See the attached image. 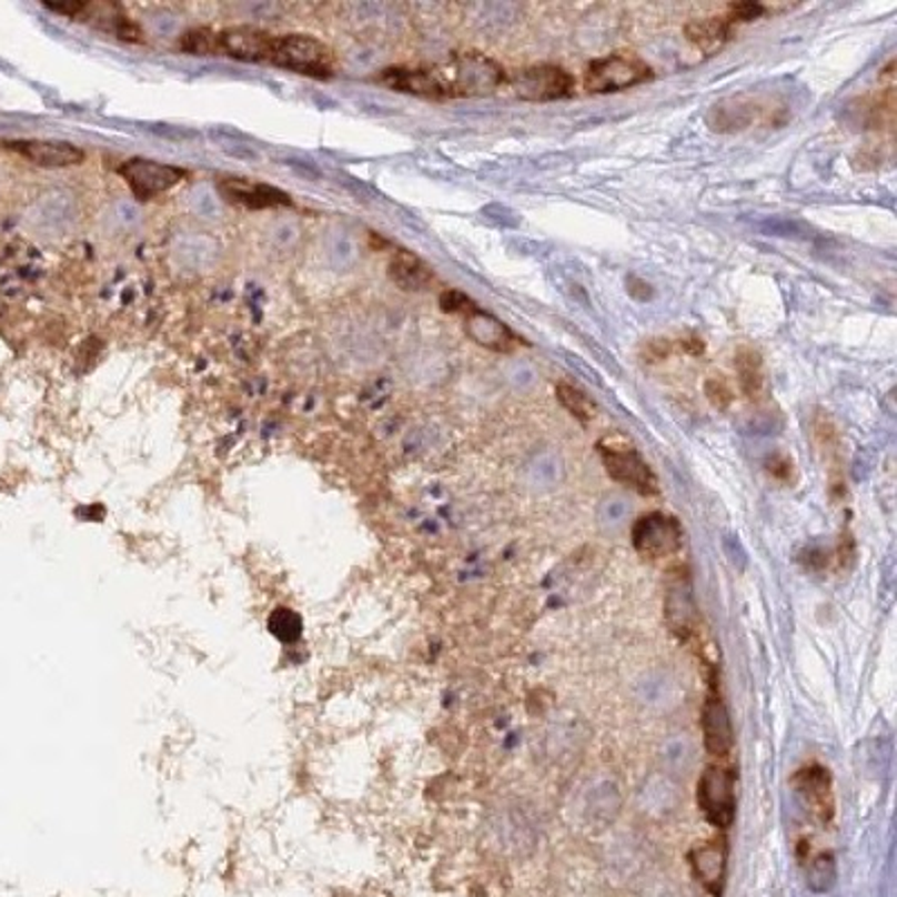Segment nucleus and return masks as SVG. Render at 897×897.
<instances>
[{"label": "nucleus", "mask_w": 897, "mask_h": 897, "mask_svg": "<svg viewBox=\"0 0 897 897\" xmlns=\"http://www.w3.org/2000/svg\"><path fill=\"white\" fill-rule=\"evenodd\" d=\"M218 57H232L248 63H270L274 37L252 26H234L215 32Z\"/></svg>", "instance_id": "9b49d317"}, {"label": "nucleus", "mask_w": 897, "mask_h": 897, "mask_svg": "<svg viewBox=\"0 0 897 897\" xmlns=\"http://www.w3.org/2000/svg\"><path fill=\"white\" fill-rule=\"evenodd\" d=\"M673 353H678L676 342H671V340H648V342L642 344L639 357H642L644 364H659V362L668 360Z\"/></svg>", "instance_id": "393cba45"}, {"label": "nucleus", "mask_w": 897, "mask_h": 897, "mask_svg": "<svg viewBox=\"0 0 897 897\" xmlns=\"http://www.w3.org/2000/svg\"><path fill=\"white\" fill-rule=\"evenodd\" d=\"M676 351L685 353V355H692V357H698V355L705 353V344H703L701 336H687V340L676 342Z\"/></svg>", "instance_id": "c756f323"}, {"label": "nucleus", "mask_w": 897, "mask_h": 897, "mask_svg": "<svg viewBox=\"0 0 897 897\" xmlns=\"http://www.w3.org/2000/svg\"><path fill=\"white\" fill-rule=\"evenodd\" d=\"M440 308L444 310V312H448V314H463V316H467L474 308H478L467 294H463V292H458V290H446V292H442V296H440Z\"/></svg>", "instance_id": "a878e982"}, {"label": "nucleus", "mask_w": 897, "mask_h": 897, "mask_svg": "<svg viewBox=\"0 0 897 897\" xmlns=\"http://www.w3.org/2000/svg\"><path fill=\"white\" fill-rule=\"evenodd\" d=\"M218 191L224 200L245 209H274L292 204L288 191L265 182H254L250 178H220Z\"/></svg>", "instance_id": "f8f14e48"}, {"label": "nucleus", "mask_w": 897, "mask_h": 897, "mask_svg": "<svg viewBox=\"0 0 897 897\" xmlns=\"http://www.w3.org/2000/svg\"><path fill=\"white\" fill-rule=\"evenodd\" d=\"M664 763L673 772H685L694 763V745L689 738H671L664 745Z\"/></svg>", "instance_id": "b1692460"}, {"label": "nucleus", "mask_w": 897, "mask_h": 897, "mask_svg": "<svg viewBox=\"0 0 897 897\" xmlns=\"http://www.w3.org/2000/svg\"><path fill=\"white\" fill-rule=\"evenodd\" d=\"M510 88L523 101H556L575 92V79L561 65L541 63L518 70L510 79Z\"/></svg>", "instance_id": "423d86ee"}, {"label": "nucleus", "mask_w": 897, "mask_h": 897, "mask_svg": "<svg viewBox=\"0 0 897 897\" xmlns=\"http://www.w3.org/2000/svg\"><path fill=\"white\" fill-rule=\"evenodd\" d=\"M767 10L763 8V6H758V3H738V6H729V10H727V14H725V19L734 26V23H747V21H754V19H758V17H763Z\"/></svg>", "instance_id": "c85d7f7f"}, {"label": "nucleus", "mask_w": 897, "mask_h": 897, "mask_svg": "<svg viewBox=\"0 0 897 897\" xmlns=\"http://www.w3.org/2000/svg\"><path fill=\"white\" fill-rule=\"evenodd\" d=\"M633 545L644 558L671 556L683 545V527L668 514L651 512L635 523Z\"/></svg>", "instance_id": "6e6552de"}, {"label": "nucleus", "mask_w": 897, "mask_h": 897, "mask_svg": "<svg viewBox=\"0 0 897 897\" xmlns=\"http://www.w3.org/2000/svg\"><path fill=\"white\" fill-rule=\"evenodd\" d=\"M696 606L689 593L671 591L666 599V619L668 626L676 631V635H689L696 626Z\"/></svg>", "instance_id": "412c9836"}, {"label": "nucleus", "mask_w": 897, "mask_h": 897, "mask_svg": "<svg viewBox=\"0 0 897 897\" xmlns=\"http://www.w3.org/2000/svg\"><path fill=\"white\" fill-rule=\"evenodd\" d=\"M118 173L124 178V182L129 184L133 195L142 202L167 193L169 189L178 187L187 178L184 169L164 164V162H155V160H147V158L127 160L118 169Z\"/></svg>", "instance_id": "0eeeda50"}, {"label": "nucleus", "mask_w": 897, "mask_h": 897, "mask_svg": "<svg viewBox=\"0 0 897 897\" xmlns=\"http://www.w3.org/2000/svg\"><path fill=\"white\" fill-rule=\"evenodd\" d=\"M465 332L472 342L494 353H512L523 342L501 319L481 308H474L465 316Z\"/></svg>", "instance_id": "ddd939ff"}, {"label": "nucleus", "mask_w": 897, "mask_h": 897, "mask_svg": "<svg viewBox=\"0 0 897 897\" xmlns=\"http://www.w3.org/2000/svg\"><path fill=\"white\" fill-rule=\"evenodd\" d=\"M46 8L52 12H59L68 19L97 26L105 32H115L118 39H122V41H131V43L142 41V30L115 3H61V6L46 3Z\"/></svg>", "instance_id": "1a4fd4ad"}, {"label": "nucleus", "mask_w": 897, "mask_h": 897, "mask_svg": "<svg viewBox=\"0 0 897 897\" xmlns=\"http://www.w3.org/2000/svg\"><path fill=\"white\" fill-rule=\"evenodd\" d=\"M8 149L17 151L26 160H30L37 167L43 169H65V167H77L85 160V153L70 144V142H46V140H23V142H10Z\"/></svg>", "instance_id": "4468645a"}, {"label": "nucleus", "mask_w": 897, "mask_h": 897, "mask_svg": "<svg viewBox=\"0 0 897 897\" xmlns=\"http://www.w3.org/2000/svg\"><path fill=\"white\" fill-rule=\"evenodd\" d=\"M698 806L716 828H729L736 815L734 772L723 765H709L698 783Z\"/></svg>", "instance_id": "39448f33"}, {"label": "nucleus", "mask_w": 897, "mask_h": 897, "mask_svg": "<svg viewBox=\"0 0 897 897\" xmlns=\"http://www.w3.org/2000/svg\"><path fill=\"white\" fill-rule=\"evenodd\" d=\"M833 879H835V861L830 855H822L810 868V881L815 888L824 890L830 886Z\"/></svg>", "instance_id": "cd10ccee"}, {"label": "nucleus", "mask_w": 897, "mask_h": 897, "mask_svg": "<svg viewBox=\"0 0 897 897\" xmlns=\"http://www.w3.org/2000/svg\"><path fill=\"white\" fill-rule=\"evenodd\" d=\"M556 400L564 404V409L568 411V413H573L579 422H584V424H588L593 417H595V411H597V406H595V402L582 391V389H577V386H573V384H566V382H561L558 386H556Z\"/></svg>", "instance_id": "4be33fe9"}, {"label": "nucleus", "mask_w": 897, "mask_h": 897, "mask_svg": "<svg viewBox=\"0 0 897 897\" xmlns=\"http://www.w3.org/2000/svg\"><path fill=\"white\" fill-rule=\"evenodd\" d=\"M597 448L611 478L644 496L657 494V478L635 446L622 437H604Z\"/></svg>", "instance_id": "7ed1b4c3"}, {"label": "nucleus", "mask_w": 897, "mask_h": 897, "mask_svg": "<svg viewBox=\"0 0 897 897\" xmlns=\"http://www.w3.org/2000/svg\"><path fill=\"white\" fill-rule=\"evenodd\" d=\"M389 274L402 290H424L433 279L431 268L420 256L406 250L395 252Z\"/></svg>", "instance_id": "6ab92c4d"}, {"label": "nucleus", "mask_w": 897, "mask_h": 897, "mask_svg": "<svg viewBox=\"0 0 897 897\" xmlns=\"http://www.w3.org/2000/svg\"><path fill=\"white\" fill-rule=\"evenodd\" d=\"M795 788L799 797L806 802V808L813 817L828 822L835 810L833 788H830V774L824 767H808L795 778Z\"/></svg>", "instance_id": "2eb2a0df"}, {"label": "nucleus", "mask_w": 897, "mask_h": 897, "mask_svg": "<svg viewBox=\"0 0 897 897\" xmlns=\"http://www.w3.org/2000/svg\"><path fill=\"white\" fill-rule=\"evenodd\" d=\"M732 34V23L725 17H709L701 21H692L685 28V37L692 46H696L705 54H716L725 48Z\"/></svg>", "instance_id": "a211bd4d"}, {"label": "nucleus", "mask_w": 897, "mask_h": 897, "mask_svg": "<svg viewBox=\"0 0 897 897\" xmlns=\"http://www.w3.org/2000/svg\"><path fill=\"white\" fill-rule=\"evenodd\" d=\"M774 108L752 97H729L714 103L707 112V124L716 133L745 131L758 122H774Z\"/></svg>", "instance_id": "9d476101"}, {"label": "nucleus", "mask_w": 897, "mask_h": 897, "mask_svg": "<svg viewBox=\"0 0 897 897\" xmlns=\"http://www.w3.org/2000/svg\"><path fill=\"white\" fill-rule=\"evenodd\" d=\"M705 395L716 409H727L734 400V393L723 377H709L705 384Z\"/></svg>", "instance_id": "bb28decb"}, {"label": "nucleus", "mask_w": 897, "mask_h": 897, "mask_svg": "<svg viewBox=\"0 0 897 897\" xmlns=\"http://www.w3.org/2000/svg\"><path fill=\"white\" fill-rule=\"evenodd\" d=\"M653 79V70L646 61H642L635 54H608L604 59H597L588 65L584 85L588 92L604 94V92H619L633 85H639L644 81Z\"/></svg>", "instance_id": "20e7f679"}, {"label": "nucleus", "mask_w": 897, "mask_h": 897, "mask_svg": "<svg viewBox=\"0 0 897 897\" xmlns=\"http://www.w3.org/2000/svg\"><path fill=\"white\" fill-rule=\"evenodd\" d=\"M736 366V377L740 384V391L747 400L758 402L765 395V375H763V360L758 351L754 349H738L734 357Z\"/></svg>", "instance_id": "aec40b11"}, {"label": "nucleus", "mask_w": 897, "mask_h": 897, "mask_svg": "<svg viewBox=\"0 0 897 897\" xmlns=\"http://www.w3.org/2000/svg\"><path fill=\"white\" fill-rule=\"evenodd\" d=\"M435 99L483 97L498 90L507 77L505 70L478 52L456 54L446 63L426 68Z\"/></svg>", "instance_id": "f257e3e1"}, {"label": "nucleus", "mask_w": 897, "mask_h": 897, "mask_svg": "<svg viewBox=\"0 0 897 897\" xmlns=\"http://www.w3.org/2000/svg\"><path fill=\"white\" fill-rule=\"evenodd\" d=\"M705 747L714 756H725L734 747V727L727 707L718 696H709L703 709Z\"/></svg>", "instance_id": "dca6fc26"}, {"label": "nucleus", "mask_w": 897, "mask_h": 897, "mask_svg": "<svg viewBox=\"0 0 897 897\" xmlns=\"http://www.w3.org/2000/svg\"><path fill=\"white\" fill-rule=\"evenodd\" d=\"M180 50L195 54V57H218L215 32L209 28H193L182 34Z\"/></svg>", "instance_id": "5701e85b"}, {"label": "nucleus", "mask_w": 897, "mask_h": 897, "mask_svg": "<svg viewBox=\"0 0 897 897\" xmlns=\"http://www.w3.org/2000/svg\"><path fill=\"white\" fill-rule=\"evenodd\" d=\"M270 63L296 74L327 79L334 72V52L310 34H283L274 37Z\"/></svg>", "instance_id": "f03ea898"}, {"label": "nucleus", "mask_w": 897, "mask_h": 897, "mask_svg": "<svg viewBox=\"0 0 897 897\" xmlns=\"http://www.w3.org/2000/svg\"><path fill=\"white\" fill-rule=\"evenodd\" d=\"M725 864H727V850L723 841H707L701 844L692 850V866L696 870V877L712 890L718 893L725 875Z\"/></svg>", "instance_id": "f3484780"}, {"label": "nucleus", "mask_w": 897, "mask_h": 897, "mask_svg": "<svg viewBox=\"0 0 897 897\" xmlns=\"http://www.w3.org/2000/svg\"><path fill=\"white\" fill-rule=\"evenodd\" d=\"M626 285H628V292L635 296V299H648L651 296V290H648V285L644 283V281H639V279H635V276H631L628 281H626Z\"/></svg>", "instance_id": "7c9ffc66"}]
</instances>
